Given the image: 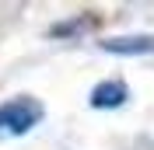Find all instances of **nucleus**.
Here are the masks:
<instances>
[{
	"label": "nucleus",
	"instance_id": "nucleus-1",
	"mask_svg": "<svg viewBox=\"0 0 154 150\" xmlns=\"http://www.w3.org/2000/svg\"><path fill=\"white\" fill-rule=\"evenodd\" d=\"M38 122H42V105H38L35 98H28V94L11 98V101L0 105V129L4 133L21 136V133H28L32 126H38Z\"/></svg>",
	"mask_w": 154,
	"mask_h": 150
},
{
	"label": "nucleus",
	"instance_id": "nucleus-2",
	"mask_svg": "<svg viewBox=\"0 0 154 150\" xmlns=\"http://www.w3.org/2000/svg\"><path fill=\"white\" fill-rule=\"evenodd\" d=\"M102 49L116 56H144V52H154V35H116L105 38Z\"/></svg>",
	"mask_w": 154,
	"mask_h": 150
},
{
	"label": "nucleus",
	"instance_id": "nucleus-3",
	"mask_svg": "<svg viewBox=\"0 0 154 150\" xmlns=\"http://www.w3.org/2000/svg\"><path fill=\"white\" fill-rule=\"evenodd\" d=\"M126 98H130V87L123 84V80H102V84L91 87V108H119V105H126Z\"/></svg>",
	"mask_w": 154,
	"mask_h": 150
}]
</instances>
